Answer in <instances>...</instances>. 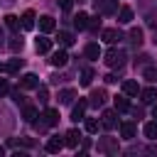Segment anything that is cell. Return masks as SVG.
Returning a JSON list of instances; mask_svg holds the SVG:
<instances>
[{"label":"cell","instance_id":"obj_9","mask_svg":"<svg viewBox=\"0 0 157 157\" xmlns=\"http://www.w3.org/2000/svg\"><path fill=\"white\" fill-rule=\"evenodd\" d=\"M86 108H88V101H78V103L74 105V110H71V120H74V123L83 120V118H86Z\"/></svg>","mask_w":157,"mask_h":157},{"label":"cell","instance_id":"obj_16","mask_svg":"<svg viewBox=\"0 0 157 157\" xmlns=\"http://www.w3.org/2000/svg\"><path fill=\"white\" fill-rule=\"evenodd\" d=\"M83 54H86V59H98V56H101V47H98L96 42H88V44L83 47Z\"/></svg>","mask_w":157,"mask_h":157},{"label":"cell","instance_id":"obj_4","mask_svg":"<svg viewBox=\"0 0 157 157\" xmlns=\"http://www.w3.org/2000/svg\"><path fill=\"white\" fill-rule=\"evenodd\" d=\"M93 7L98 15H115L118 12V0H93Z\"/></svg>","mask_w":157,"mask_h":157},{"label":"cell","instance_id":"obj_5","mask_svg":"<svg viewBox=\"0 0 157 157\" xmlns=\"http://www.w3.org/2000/svg\"><path fill=\"white\" fill-rule=\"evenodd\" d=\"M115 125H118V115H115V110H103V115H101V128H105V130H115Z\"/></svg>","mask_w":157,"mask_h":157},{"label":"cell","instance_id":"obj_21","mask_svg":"<svg viewBox=\"0 0 157 157\" xmlns=\"http://www.w3.org/2000/svg\"><path fill=\"white\" fill-rule=\"evenodd\" d=\"M113 103H115V110H120V113L130 110V101H128V96H125V93H123V96H115V98H113Z\"/></svg>","mask_w":157,"mask_h":157},{"label":"cell","instance_id":"obj_1","mask_svg":"<svg viewBox=\"0 0 157 157\" xmlns=\"http://www.w3.org/2000/svg\"><path fill=\"white\" fill-rule=\"evenodd\" d=\"M125 59H128L125 49H118V47H113V49H108V52H105V64H108L110 69H120V66L125 64Z\"/></svg>","mask_w":157,"mask_h":157},{"label":"cell","instance_id":"obj_22","mask_svg":"<svg viewBox=\"0 0 157 157\" xmlns=\"http://www.w3.org/2000/svg\"><path fill=\"white\" fill-rule=\"evenodd\" d=\"M130 20H132V7L123 5V7H120V12H118V22H120V25H128Z\"/></svg>","mask_w":157,"mask_h":157},{"label":"cell","instance_id":"obj_30","mask_svg":"<svg viewBox=\"0 0 157 157\" xmlns=\"http://www.w3.org/2000/svg\"><path fill=\"white\" fill-rule=\"evenodd\" d=\"M128 37H130V42H132L135 47H140V44H142V29H140V27H132Z\"/></svg>","mask_w":157,"mask_h":157},{"label":"cell","instance_id":"obj_39","mask_svg":"<svg viewBox=\"0 0 157 157\" xmlns=\"http://www.w3.org/2000/svg\"><path fill=\"white\" fill-rule=\"evenodd\" d=\"M147 61H150V56H147V54H142V56L137 59V64H147Z\"/></svg>","mask_w":157,"mask_h":157},{"label":"cell","instance_id":"obj_18","mask_svg":"<svg viewBox=\"0 0 157 157\" xmlns=\"http://www.w3.org/2000/svg\"><path fill=\"white\" fill-rule=\"evenodd\" d=\"M142 132H145V137H147V140H157V120L145 123V125H142Z\"/></svg>","mask_w":157,"mask_h":157},{"label":"cell","instance_id":"obj_41","mask_svg":"<svg viewBox=\"0 0 157 157\" xmlns=\"http://www.w3.org/2000/svg\"><path fill=\"white\" fill-rule=\"evenodd\" d=\"M152 118L157 120V103H155V108H152Z\"/></svg>","mask_w":157,"mask_h":157},{"label":"cell","instance_id":"obj_10","mask_svg":"<svg viewBox=\"0 0 157 157\" xmlns=\"http://www.w3.org/2000/svg\"><path fill=\"white\" fill-rule=\"evenodd\" d=\"M135 132H137V125H135L132 120H123V123H120V135H123L125 140H132Z\"/></svg>","mask_w":157,"mask_h":157},{"label":"cell","instance_id":"obj_11","mask_svg":"<svg viewBox=\"0 0 157 157\" xmlns=\"http://www.w3.org/2000/svg\"><path fill=\"white\" fill-rule=\"evenodd\" d=\"M34 22H37L34 10H25V12H22V17H20V25H22L25 29H32V27H34Z\"/></svg>","mask_w":157,"mask_h":157},{"label":"cell","instance_id":"obj_28","mask_svg":"<svg viewBox=\"0 0 157 157\" xmlns=\"http://www.w3.org/2000/svg\"><path fill=\"white\" fill-rule=\"evenodd\" d=\"M22 118L32 123V120L37 118V108H34V105H29V103H25V105H22Z\"/></svg>","mask_w":157,"mask_h":157},{"label":"cell","instance_id":"obj_24","mask_svg":"<svg viewBox=\"0 0 157 157\" xmlns=\"http://www.w3.org/2000/svg\"><path fill=\"white\" fill-rule=\"evenodd\" d=\"M22 64H25V61H22V59H17V56H15V59H10V61H7V64H5V71H7V74H17V71H20V69H22Z\"/></svg>","mask_w":157,"mask_h":157},{"label":"cell","instance_id":"obj_14","mask_svg":"<svg viewBox=\"0 0 157 157\" xmlns=\"http://www.w3.org/2000/svg\"><path fill=\"white\" fill-rule=\"evenodd\" d=\"M137 96H140L142 103H155V101H157V88H152V86H150V88H140Z\"/></svg>","mask_w":157,"mask_h":157},{"label":"cell","instance_id":"obj_12","mask_svg":"<svg viewBox=\"0 0 157 157\" xmlns=\"http://www.w3.org/2000/svg\"><path fill=\"white\" fill-rule=\"evenodd\" d=\"M120 39H123V32H120V29H113V27H110V29H103V42L118 44Z\"/></svg>","mask_w":157,"mask_h":157},{"label":"cell","instance_id":"obj_2","mask_svg":"<svg viewBox=\"0 0 157 157\" xmlns=\"http://www.w3.org/2000/svg\"><path fill=\"white\" fill-rule=\"evenodd\" d=\"M39 130H47V128H52V125H56L59 123V110L56 108H44V113H42V120H32Z\"/></svg>","mask_w":157,"mask_h":157},{"label":"cell","instance_id":"obj_40","mask_svg":"<svg viewBox=\"0 0 157 157\" xmlns=\"http://www.w3.org/2000/svg\"><path fill=\"white\" fill-rule=\"evenodd\" d=\"M115 81H118V78H115L113 74H108V76H105V83H115Z\"/></svg>","mask_w":157,"mask_h":157},{"label":"cell","instance_id":"obj_43","mask_svg":"<svg viewBox=\"0 0 157 157\" xmlns=\"http://www.w3.org/2000/svg\"><path fill=\"white\" fill-rule=\"evenodd\" d=\"M2 71H5V64H2V61H0V74H2Z\"/></svg>","mask_w":157,"mask_h":157},{"label":"cell","instance_id":"obj_35","mask_svg":"<svg viewBox=\"0 0 157 157\" xmlns=\"http://www.w3.org/2000/svg\"><path fill=\"white\" fill-rule=\"evenodd\" d=\"M10 96H12V101H15V103H22V105H25V96H22V91H20V88H10Z\"/></svg>","mask_w":157,"mask_h":157},{"label":"cell","instance_id":"obj_38","mask_svg":"<svg viewBox=\"0 0 157 157\" xmlns=\"http://www.w3.org/2000/svg\"><path fill=\"white\" fill-rule=\"evenodd\" d=\"M56 2H59V7H61L64 12H69V10L74 7V0H56Z\"/></svg>","mask_w":157,"mask_h":157},{"label":"cell","instance_id":"obj_44","mask_svg":"<svg viewBox=\"0 0 157 157\" xmlns=\"http://www.w3.org/2000/svg\"><path fill=\"white\" fill-rule=\"evenodd\" d=\"M2 155H5V147H2V145H0V157H2Z\"/></svg>","mask_w":157,"mask_h":157},{"label":"cell","instance_id":"obj_37","mask_svg":"<svg viewBox=\"0 0 157 157\" xmlns=\"http://www.w3.org/2000/svg\"><path fill=\"white\" fill-rule=\"evenodd\" d=\"M88 29H93V32H98V29H101V20H98V17H93V20L88 17Z\"/></svg>","mask_w":157,"mask_h":157},{"label":"cell","instance_id":"obj_13","mask_svg":"<svg viewBox=\"0 0 157 157\" xmlns=\"http://www.w3.org/2000/svg\"><path fill=\"white\" fill-rule=\"evenodd\" d=\"M54 27H56V22H54V17H49V15H42V17H39V29H42L44 34H49V32H54Z\"/></svg>","mask_w":157,"mask_h":157},{"label":"cell","instance_id":"obj_25","mask_svg":"<svg viewBox=\"0 0 157 157\" xmlns=\"http://www.w3.org/2000/svg\"><path fill=\"white\" fill-rule=\"evenodd\" d=\"M74 27H76V29H86V27H88V15H86V12H78V15L74 17Z\"/></svg>","mask_w":157,"mask_h":157},{"label":"cell","instance_id":"obj_34","mask_svg":"<svg viewBox=\"0 0 157 157\" xmlns=\"http://www.w3.org/2000/svg\"><path fill=\"white\" fill-rule=\"evenodd\" d=\"M37 98H39L42 105H47V101H49V91H47L44 86H37Z\"/></svg>","mask_w":157,"mask_h":157},{"label":"cell","instance_id":"obj_29","mask_svg":"<svg viewBox=\"0 0 157 157\" xmlns=\"http://www.w3.org/2000/svg\"><path fill=\"white\" fill-rule=\"evenodd\" d=\"M5 27L12 29V32H17V29H20V17H17V15H7V17H5Z\"/></svg>","mask_w":157,"mask_h":157},{"label":"cell","instance_id":"obj_17","mask_svg":"<svg viewBox=\"0 0 157 157\" xmlns=\"http://www.w3.org/2000/svg\"><path fill=\"white\" fill-rule=\"evenodd\" d=\"M49 61H52V66H64V64L69 61V54H66L64 49H59V52H54V54H52V59H49Z\"/></svg>","mask_w":157,"mask_h":157},{"label":"cell","instance_id":"obj_36","mask_svg":"<svg viewBox=\"0 0 157 157\" xmlns=\"http://www.w3.org/2000/svg\"><path fill=\"white\" fill-rule=\"evenodd\" d=\"M7 93H10V81L7 78H0V98L7 96Z\"/></svg>","mask_w":157,"mask_h":157},{"label":"cell","instance_id":"obj_3","mask_svg":"<svg viewBox=\"0 0 157 157\" xmlns=\"http://www.w3.org/2000/svg\"><path fill=\"white\" fill-rule=\"evenodd\" d=\"M98 152L108 155V157H115L120 152V145H118V137H101L98 140Z\"/></svg>","mask_w":157,"mask_h":157},{"label":"cell","instance_id":"obj_26","mask_svg":"<svg viewBox=\"0 0 157 157\" xmlns=\"http://www.w3.org/2000/svg\"><path fill=\"white\" fill-rule=\"evenodd\" d=\"M7 47H10V52H15V54H17V52H22V47H25V42H22V37H17V34H15V37H10V42H7Z\"/></svg>","mask_w":157,"mask_h":157},{"label":"cell","instance_id":"obj_33","mask_svg":"<svg viewBox=\"0 0 157 157\" xmlns=\"http://www.w3.org/2000/svg\"><path fill=\"white\" fill-rule=\"evenodd\" d=\"M142 76H145L147 81H152V83H157V66H147V69L142 71Z\"/></svg>","mask_w":157,"mask_h":157},{"label":"cell","instance_id":"obj_8","mask_svg":"<svg viewBox=\"0 0 157 157\" xmlns=\"http://www.w3.org/2000/svg\"><path fill=\"white\" fill-rule=\"evenodd\" d=\"M66 145H64V140L59 137V135H52L49 140H47V145H44V150L47 152H52V155H56V152H61Z\"/></svg>","mask_w":157,"mask_h":157},{"label":"cell","instance_id":"obj_23","mask_svg":"<svg viewBox=\"0 0 157 157\" xmlns=\"http://www.w3.org/2000/svg\"><path fill=\"white\" fill-rule=\"evenodd\" d=\"M34 47H37L39 54H47V52H52V39H49V37H39Z\"/></svg>","mask_w":157,"mask_h":157},{"label":"cell","instance_id":"obj_32","mask_svg":"<svg viewBox=\"0 0 157 157\" xmlns=\"http://www.w3.org/2000/svg\"><path fill=\"white\" fill-rule=\"evenodd\" d=\"M98 128H101V120L98 118H86V130L88 132H98Z\"/></svg>","mask_w":157,"mask_h":157},{"label":"cell","instance_id":"obj_7","mask_svg":"<svg viewBox=\"0 0 157 157\" xmlns=\"http://www.w3.org/2000/svg\"><path fill=\"white\" fill-rule=\"evenodd\" d=\"M81 140H83V135H81V130H76V128H71V130L64 135V145H66V147H78Z\"/></svg>","mask_w":157,"mask_h":157},{"label":"cell","instance_id":"obj_20","mask_svg":"<svg viewBox=\"0 0 157 157\" xmlns=\"http://www.w3.org/2000/svg\"><path fill=\"white\" fill-rule=\"evenodd\" d=\"M74 98H76V91H74V88H64V91H59V103H61V105H69Z\"/></svg>","mask_w":157,"mask_h":157},{"label":"cell","instance_id":"obj_42","mask_svg":"<svg viewBox=\"0 0 157 157\" xmlns=\"http://www.w3.org/2000/svg\"><path fill=\"white\" fill-rule=\"evenodd\" d=\"M5 44V34H2V29H0V47Z\"/></svg>","mask_w":157,"mask_h":157},{"label":"cell","instance_id":"obj_31","mask_svg":"<svg viewBox=\"0 0 157 157\" xmlns=\"http://www.w3.org/2000/svg\"><path fill=\"white\" fill-rule=\"evenodd\" d=\"M59 44L61 47H71L74 44V34L71 32H59Z\"/></svg>","mask_w":157,"mask_h":157},{"label":"cell","instance_id":"obj_15","mask_svg":"<svg viewBox=\"0 0 157 157\" xmlns=\"http://www.w3.org/2000/svg\"><path fill=\"white\" fill-rule=\"evenodd\" d=\"M20 86H22V88H37V86H39V76H37V74H25L22 81H20Z\"/></svg>","mask_w":157,"mask_h":157},{"label":"cell","instance_id":"obj_6","mask_svg":"<svg viewBox=\"0 0 157 157\" xmlns=\"http://www.w3.org/2000/svg\"><path fill=\"white\" fill-rule=\"evenodd\" d=\"M105 98H108V93H105L103 88H96V91H91V96H88V105L101 108V105L105 103Z\"/></svg>","mask_w":157,"mask_h":157},{"label":"cell","instance_id":"obj_27","mask_svg":"<svg viewBox=\"0 0 157 157\" xmlns=\"http://www.w3.org/2000/svg\"><path fill=\"white\" fill-rule=\"evenodd\" d=\"M91 81H93V69L83 66L81 69V86H91Z\"/></svg>","mask_w":157,"mask_h":157},{"label":"cell","instance_id":"obj_19","mask_svg":"<svg viewBox=\"0 0 157 157\" xmlns=\"http://www.w3.org/2000/svg\"><path fill=\"white\" fill-rule=\"evenodd\" d=\"M123 93L130 98V96H137L140 93V86H137V81H123Z\"/></svg>","mask_w":157,"mask_h":157},{"label":"cell","instance_id":"obj_45","mask_svg":"<svg viewBox=\"0 0 157 157\" xmlns=\"http://www.w3.org/2000/svg\"><path fill=\"white\" fill-rule=\"evenodd\" d=\"M155 44H157V34H155Z\"/></svg>","mask_w":157,"mask_h":157}]
</instances>
